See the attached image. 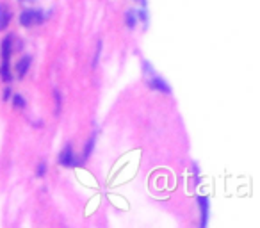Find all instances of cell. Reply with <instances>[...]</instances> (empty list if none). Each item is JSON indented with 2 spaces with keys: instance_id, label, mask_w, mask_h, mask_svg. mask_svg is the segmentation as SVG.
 Segmentation results:
<instances>
[{
  "instance_id": "6da1fadb",
  "label": "cell",
  "mask_w": 260,
  "mask_h": 228,
  "mask_svg": "<svg viewBox=\"0 0 260 228\" xmlns=\"http://www.w3.org/2000/svg\"><path fill=\"white\" fill-rule=\"evenodd\" d=\"M45 18H47V15L43 11L29 9V11H23L20 15V23L23 27H31V25H36V23H43Z\"/></svg>"
},
{
  "instance_id": "7a4b0ae2",
  "label": "cell",
  "mask_w": 260,
  "mask_h": 228,
  "mask_svg": "<svg viewBox=\"0 0 260 228\" xmlns=\"http://www.w3.org/2000/svg\"><path fill=\"white\" fill-rule=\"evenodd\" d=\"M59 162L63 166H73L75 164V159H73V152H72V145H66L64 150L59 153Z\"/></svg>"
},
{
  "instance_id": "3957f363",
  "label": "cell",
  "mask_w": 260,
  "mask_h": 228,
  "mask_svg": "<svg viewBox=\"0 0 260 228\" xmlns=\"http://www.w3.org/2000/svg\"><path fill=\"white\" fill-rule=\"evenodd\" d=\"M198 205H200V212H202V227H207V219H208V200L205 196L198 198Z\"/></svg>"
},
{
  "instance_id": "277c9868",
  "label": "cell",
  "mask_w": 260,
  "mask_h": 228,
  "mask_svg": "<svg viewBox=\"0 0 260 228\" xmlns=\"http://www.w3.org/2000/svg\"><path fill=\"white\" fill-rule=\"evenodd\" d=\"M29 66H31V57L29 56H23L18 61V64H16V73H18V77H25L27 70H29Z\"/></svg>"
},
{
  "instance_id": "5b68a950",
  "label": "cell",
  "mask_w": 260,
  "mask_h": 228,
  "mask_svg": "<svg viewBox=\"0 0 260 228\" xmlns=\"http://www.w3.org/2000/svg\"><path fill=\"white\" fill-rule=\"evenodd\" d=\"M9 20H11V13L7 9V5L0 4V31H4L5 27L9 25Z\"/></svg>"
},
{
  "instance_id": "8992f818",
  "label": "cell",
  "mask_w": 260,
  "mask_h": 228,
  "mask_svg": "<svg viewBox=\"0 0 260 228\" xmlns=\"http://www.w3.org/2000/svg\"><path fill=\"white\" fill-rule=\"evenodd\" d=\"M0 54H2V62H9V57H11V36H7L4 41H2Z\"/></svg>"
},
{
  "instance_id": "52a82bcc",
  "label": "cell",
  "mask_w": 260,
  "mask_h": 228,
  "mask_svg": "<svg viewBox=\"0 0 260 228\" xmlns=\"http://www.w3.org/2000/svg\"><path fill=\"white\" fill-rule=\"evenodd\" d=\"M150 88L159 89V91H164V93H169V91H171V88H169V86H167V84L164 82L161 77L151 78V80H150Z\"/></svg>"
},
{
  "instance_id": "ba28073f",
  "label": "cell",
  "mask_w": 260,
  "mask_h": 228,
  "mask_svg": "<svg viewBox=\"0 0 260 228\" xmlns=\"http://www.w3.org/2000/svg\"><path fill=\"white\" fill-rule=\"evenodd\" d=\"M93 146H94V135L89 139L88 146H86V150H84V159H88L89 157V153H91V150H93Z\"/></svg>"
},
{
  "instance_id": "9c48e42d",
  "label": "cell",
  "mask_w": 260,
  "mask_h": 228,
  "mask_svg": "<svg viewBox=\"0 0 260 228\" xmlns=\"http://www.w3.org/2000/svg\"><path fill=\"white\" fill-rule=\"evenodd\" d=\"M13 100H15L16 107H25V100L21 98L20 95H15V96H13Z\"/></svg>"
},
{
  "instance_id": "30bf717a",
  "label": "cell",
  "mask_w": 260,
  "mask_h": 228,
  "mask_svg": "<svg viewBox=\"0 0 260 228\" xmlns=\"http://www.w3.org/2000/svg\"><path fill=\"white\" fill-rule=\"evenodd\" d=\"M54 96H56V113H59V109H61V95H59L57 89L54 91Z\"/></svg>"
},
{
  "instance_id": "8fae6325",
  "label": "cell",
  "mask_w": 260,
  "mask_h": 228,
  "mask_svg": "<svg viewBox=\"0 0 260 228\" xmlns=\"http://www.w3.org/2000/svg\"><path fill=\"white\" fill-rule=\"evenodd\" d=\"M127 25H129V27H134V25H135V16H134V13H127Z\"/></svg>"
},
{
  "instance_id": "7c38bea8",
  "label": "cell",
  "mask_w": 260,
  "mask_h": 228,
  "mask_svg": "<svg viewBox=\"0 0 260 228\" xmlns=\"http://www.w3.org/2000/svg\"><path fill=\"white\" fill-rule=\"evenodd\" d=\"M100 50H102V41H98V45H96V54H94V59H93V66H94V64H96V61H98Z\"/></svg>"
},
{
  "instance_id": "4fadbf2b",
  "label": "cell",
  "mask_w": 260,
  "mask_h": 228,
  "mask_svg": "<svg viewBox=\"0 0 260 228\" xmlns=\"http://www.w3.org/2000/svg\"><path fill=\"white\" fill-rule=\"evenodd\" d=\"M45 170H47V164H45V162H41V164H39V168H37V176L45 175Z\"/></svg>"
},
{
  "instance_id": "5bb4252c",
  "label": "cell",
  "mask_w": 260,
  "mask_h": 228,
  "mask_svg": "<svg viewBox=\"0 0 260 228\" xmlns=\"http://www.w3.org/2000/svg\"><path fill=\"white\" fill-rule=\"evenodd\" d=\"M7 98H9V89H5L4 91V100H7Z\"/></svg>"
},
{
  "instance_id": "9a60e30c",
  "label": "cell",
  "mask_w": 260,
  "mask_h": 228,
  "mask_svg": "<svg viewBox=\"0 0 260 228\" xmlns=\"http://www.w3.org/2000/svg\"><path fill=\"white\" fill-rule=\"evenodd\" d=\"M23 2H25V0H23Z\"/></svg>"
}]
</instances>
